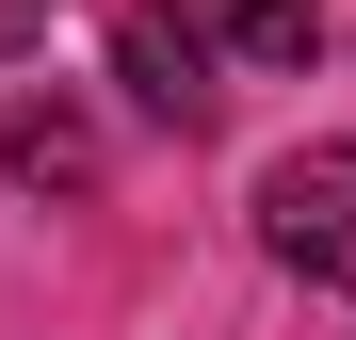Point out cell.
Here are the masks:
<instances>
[{
	"label": "cell",
	"instance_id": "6da1fadb",
	"mask_svg": "<svg viewBox=\"0 0 356 340\" xmlns=\"http://www.w3.org/2000/svg\"><path fill=\"white\" fill-rule=\"evenodd\" d=\"M259 243L308 275V292H356V146H291L259 179Z\"/></svg>",
	"mask_w": 356,
	"mask_h": 340
},
{
	"label": "cell",
	"instance_id": "7a4b0ae2",
	"mask_svg": "<svg viewBox=\"0 0 356 340\" xmlns=\"http://www.w3.org/2000/svg\"><path fill=\"white\" fill-rule=\"evenodd\" d=\"M211 17H162V0H130V17H113V65H130V97L162 113V130H211Z\"/></svg>",
	"mask_w": 356,
	"mask_h": 340
},
{
	"label": "cell",
	"instance_id": "3957f363",
	"mask_svg": "<svg viewBox=\"0 0 356 340\" xmlns=\"http://www.w3.org/2000/svg\"><path fill=\"white\" fill-rule=\"evenodd\" d=\"M211 33L243 49V65H308L324 49V0H211Z\"/></svg>",
	"mask_w": 356,
	"mask_h": 340
},
{
	"label": "cell",
	"instance_id": "277c9868",
	"mask_svg": "<svg viewBox=\"0 0 356 340\" xmlns=\"http://www.w3.org/2000/svg\"><path fill=\"white\" fill-rule=\"evenodd\" d=\"M0 162H17V179H97V130H81V113H17V130H0Z\"/></svg>",
	"mask_w": 356,
	"mask_h": 340
},
{
	"label": "cell",
	"instance_id": "5b68a950",
	"mask_svg": "<svg viewBox=\"0 0 356 340\" xmlns=\"http://www.w3.org/2000/svg\"><path fill=\"white\" fill-rule=\"evenodd\" d=\"M0 17H17V0H0Z\"/></svg>",
	"mask_w": 356,
	"mask_h": 340
}]
</instances>
